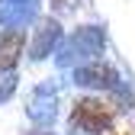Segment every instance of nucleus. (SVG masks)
<instances>
[{"mask_svg": "<svg viewBox=\"0 0 135 135\" xmlns=\"http://www.w3.org/2000/svg\"><path fill=\"white\" fill-rule=\"evenodd\" d=\"M26 116L36 126H52L55 122V116H58V90H55L52 80L32 87V93L26 100Z\"/></svg>", "mask_w": 135, "mask_h": 135, "instance_id": "7ed1b4c3", "label": "nucleus"}, {"mask_svg": "<svg viewBox=\"0 0 135 135\" xmlns=\"http://www.w3.org/2000/svg\"><path fill=\"white\" fill-rule=\"evenodd\" d=\"M58 42H61V26H58V20H42V23L36 26V32H32L29 58H32V61L48 58V55L58 48Z\"/></svg>", "mask_w": 135, "mask_h": 135, "instance_id": "39448f33", "label": "nucleus"}, {"mask_svg": "<svg viewBox=\"0 0 135 135\" xmlns=\"http://www.w3.org/2000/svg\"><path fill=\"white\" fill-rule=\"evenodd\" d=\"M74 7H77V0H52V10H58V13L74 10Z\"/></svg>", "mask_w": 135, "mask_h": 135, "instance_id": "1a4fd4ad", "label": "nucleus"}, {"mask_svg": "<svg viewBox=\"0 0 135 135\" xmlns=\"http://www.w3.org/2000/svg\"><path fill=\"white\" fill-rule=\"evenodd\" d=\"M74 84L77 87H97V90H119L122 87L119 74H116L109 64H100L97 58L74 68Z\"/></svg>", "mask_w": 135, "mask_h": 135, "instance_id": "20e7f679", "label": "nucleus"}, {"mask_svg": "<svg viewBox=\"0 0 135 135\" xmlns=\"http://www.w3.org/2000/svg\"><path fill=\"white\" fill-rule=\"evenodd\" d=\"M103 48H106V32L100 26H77L64 42H58L55 61H58V68H77L84 61L100 58Z\"/></svg>", "mask_w": 135, "mask_h": 135, "instance_id": "f257e3e1", "label": "nucleus"}, {"mask_svg": "<svg viewBox=\"0 0 135 135\" xmlns=\"http://www.w3.org/2000/svg\"><path fill=\"white\" fill-rule=\"evenodd\" d=\"M23 52H26V32H23V29L0 32V74L13 71Z\"/></svg>", "mask_w": 135, "mask_h": 135, "instance_id": "0eeeda50", "label": "nucleus"}, {"mask_svg": "<svg viewBox=\"0 0 135 135\" xmlns=\"http://www.w3.org/2000/svg\"><path fill=\"white\" fill-rule=\"evenodd\" d=\"M116 113L109 109V103L103 100H93V97H84L71 106V129L74 132H87V135H103L113 129Z\"/></svg>", "mask_w": 135, "mask_h": 135, "instance_id": "f03ea898", "label": "nucleus"}, {"mask_svg": "<svg viewBox=\"0 0 135 135\" xmlns=\"http://www.w3.org/2000/svg\"><path fill=\"white\" fill-rule=\"evenodd\" d=\"M109 135H126V132H109Z\"/></svg>", "mask_w": 135, "mask_h": 135, "instance_id": "9b49d317", "label": "nucleus"}, {"mask_svg": "<svg viewBox=\"0 0 135 135\" xmlns=\"http://www.w3.org/2000/svg\"><path fill=\"white\" fill-rule=\"evenodd\" d=\"M42 0H0V26L7 29H23L26 23L36 20Z\"/></svg>", "mask_w": 135, "mask_h": 135, "instance_id": "423d86ee", "label": "nucleus"}, {"mask_svg": "<svg viewBox=\"0 0 135 135\" xmlns=\"http://www.w3.org/2000/svg\"><path fill=\"white\" fill-rule=\"evenodd\" d=\"M16 87H20V77H16V74H0V103H7V100L16 93Z\"/></svg>", "mask_w": 135, "mask_h": 135, "instance_id": "6e6552de", "label": "nucleus"}, {"mask_svg": "<svg viewBox=\"0 0 135 135\" xmlns=\"http://www.w3.org/2000/svg\"><path fill=\"white\" fill-rule=\"evenodd\" d=\"M29 135H52V132H29Z\"/></svg>", "mask_w": 135, "mask_h": 135, "instance_id": "9d476101", "label": "nucleus"}]
</instances>
